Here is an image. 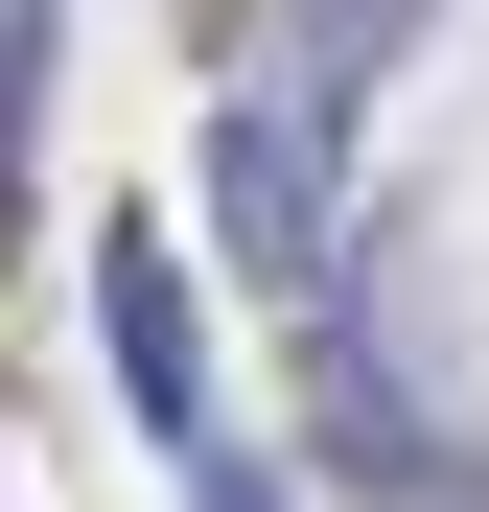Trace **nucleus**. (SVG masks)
Listing matches in <instances>:
<instances>
[{"mask_svg": "<svg viewBox=\"0 0 489 512\" xmlns=\"http://www.w3.org/2000/svg\"><path fill=\"white\" fill-rule=\"evenodd\" d=\"M443 0H326V24H280L257 70H233V117H210V233H233V280L303 303L326 256H350V163H373V94L420 70Z\"/></svg>", "mask_w": 489, "mask_h": 512, "instance_id": "obj_1", "label": "nucleus"}, {"mask_svg": "<svg viewBox=\"0 0 489 512\" xmlns=\"http://www.w3.org/2000/svg\"><path fill=\"white\" fill-rule=\"evenodd\" d=\"M94 373H117V419H140L163 466H187V443H233L210 280H187V233H163V210H94Z\"/></svg>", "mask_w": 489, "mask_h": 512, "instance_id": "obj_2", "label": "nucleus"}, {"mask_svg": "<svg viewBox=\"0 0 489 512\" xmlns=\"http://www.w3.org/2000/svg\"><path fill=\"white\" fill-rule=\"evenodd\" d=\"M163 489H187V512H303V466L257 443V419H233V443H187V466H163Z\"/></svg>", "mask_w": 489, "mask_h": 512, "instance_id": "obj_3", "label": "nucleus"}]
</instances>
